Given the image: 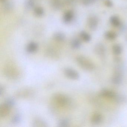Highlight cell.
Returning <instances> with one entry per match:
<instances>
[{
  "instance_id": "ac0fdd59",
  "label": "cell",
  "mask_w": 127,
  "mask_h": 127,
  "mask_svg": "<svg viewBox=\"0 0 127 127\" xmlns=\"http://www.w3.org/2000/svg\"><path fill=\"white\" fill-rule=\"evenodd\" d=\"M80 36L82 39L86 42H89L91 40V37L88 33L84 31H82L80 33Z\"/></svg>"
},
{
  "instance_id": "44dd1931",
  "label": "cell",
  "mask_w": 127,
  "mask_h": 127,
  "mask_svg": "<svg viewBox=\"0 0 127 127\" xmlns=\"http://www.w3.org/2000/svg\"><path fill=\"white\" fill-rule=\"evenodd\" d=\"M81 43L79 39L75 38L71 42V46L73 48L75 49H78L81 46Z\"/></svg>"
},
{
  "instance_id": "2e32d148",
  "label": "cell",
  "mask_w": 127,
  "mask_h": 127,
  "mask_svg": "<svg viewBox=\"0 0 127 127\" xmlns=\"http://www.w3.org/2000/svg\"><path fill=\"white\" fill-rule=\"evenodd\" d=\"M105 37L106 39L110 40H113L116 38L117 37L116 33L112 31H108L105 32Z\"/></svg>"
},
{
  "instance_id": "7402d4cb",
  "label": "cell",
  "mask_w": 127,
  "mask_h": 127,
  "mask_svg": "<svg viewBox=\"0 0 127 127\" xmlns=\"http://www.w3.org/2000/svg\"><path fill=\"white\" fill-rule=\"evenodd\" d=\"M54 37L55 40L58 41H63L65 39V36L64 34L60 32L55 34Z\"/></svg>"
},
{
  "instance_id": "277c9868",
  "label": "cell",
  "mask_w": 127,
  "mask_h": 127,
  "mask_svg": "<svg viewBox=\"0 0 127 127\" xmlns=\"http://www.w3.org/2000/svg\"><path fill=\"white\" fill-rule=\"evenodd\" d=\"M33 91L31 88H26L20 89L17 91L16 96L20 98H27L33 94Z\"/></svg>"
},
{
  "instance_id": "d6986e66",
  "label": "cell",
  "mask_w": 127,
  "mask_h": 127,
  "mask_svg": "<svg viewBox=\"0 0 127 127\" xmlns=\"http://www.w3.org/2000/svg\"><path fill=\"white\" fill-rule=\"evenodd\" d=\"M4 103L11 108L15 104V101L14 98L12 97H8L5 100Z\"/></svg>"
},
{
  "instance_id": "4fadbf2b",
  "label": "cell",
  "mask_w": 127,
  "mask_h": 127,
  "mask_svg": "<svg viewBox=\"0 0 127 127\" xmlns=\"http://www.w3.org/2000/svg\"><path fill=\"white\" fill-rule=\"evenodd\" d=\"M38 48L37 44L35 42H31L27 45V50L29 53H33L37 51Z\"/></svg>"
},
{
  "instance_id": "52a82bcc",
  "label": "cell",
  "mask_w": 127,
  "mask_h": 127,
  "mask_svg": "<svg viewBox=\"0 0 127 127\" xmlns=\"http://www.w3.org/2000/svg\"><path fill=\"white\" fill-rule=\"evenodd\" d=\"M11 108L5 103L1 104L0 106V116L5 117L9 114Z\"/></svg>"
},
{
  "instance_id": "5b68a950",
  "label": "cell",
  "mask_w": 127,
  "mask_h": 127,
  "mask_svg": "<svg viewBox=\"0 0 127 127\" xmlns=\"http://www.w3.org/2000/svg\"><path fill=\"white\" fill-rule=\"evenodd\" d=\"M64 74L67 78L73 79L77 80L79 79V73L74 69L70 68H65L64 70Z\"/></svg>"
},
{
  "instance_id": "d4e9b609",
  "label": "cell",
  "mask_w": 127,
  "mask_h": 127,
  "mask_svg": "<svg viewBox=\"0 0 127 127\" xmlns=\"http://www.w3.org/2000/svg\"><path fill=\"white\" fill-rule=\"evenodd\" d=\"M52 4L54 8L56 9H58L62 7V3L60 0H53Z\"/></svg>"
},
{
  "instance_id": "603a6c76",
  "label": "cell",
  "mask_w": 127,
  "mask_h": 127,
  "mask_svg": "<svg viewBox=\"0 0 127 127\" xmlns=\"http://www.w3.org/2000/svg\"><path fill=\"white\" fill-rule=\"evenodd\" d=\"M35 14L38 17H41L43 15L44 11L41 7H37L34 10Z\"/></svg>"
},
{
  "instance_id": "6da1fadb",
  "label": "cell",
  "mask_w": 127,
  "mask_h": 127,
  "mask_svg": "<svg viewBox=\"0 0 127 127\" xmlns=\"http://www.w3.org/2000/svg\"><path fill=\"white\" fill-rule=\"evenodd\" d=\"M52 98L54 102L61 107L69 109L73 107V100L66 94L61 93H56L53 95Z\"/></svg>"
},
{
  "instance_id": "8992f818",
  "label": "cell",
  "mask_w": 127,
  "mask_h": 127,
  "mask_svg": "<svg viewBox=\"0 0 127 127\" xmlns=\"http://www.w3.org/2000/svg\"><path fill=\"white\" fill-rule=\"evenodd\" d=\"M98 20L96 17L94 16H91L88 19V27L91 30H95L98 26Z\"/></svg>"
},
{
  "instance_id": "7c38bea8",
  "label": "cell",
  "mask_w": 127,
  "mask_h": 127,
  "mask_svg": "<svg viewBox=\"0 0 127 127\" xmlns=\"http://www.w3.org/2000/svg\"><path fill=\"white\" fill-rule=\"evenodd\" d=\"M73 13L72 11H67L64 15V21L65 23H69L72 21L73 18Z\"/></svg>"
},
{
  "instance_id": "8fae6325",
  "label": "cell",
  "mask_w": 127,
  "mask_h": 127,
  "mask_svg": "<svg viewBox=\"0 0 127 127\" xmlns=\"http://www.w3.org/2000/svg\"><path fill=\"white\" fill-rule=\"evenodd\" d=\"M102 116L101 114L99 113L94 114L91 117V121L94 124H98L102 121Z\"/></svg>"
},
{
  "instance_id": "4316f807",
  "label": "cell",
  "mask_w": 127,
  "mask_h": 127,
  "mask_svg": "<svg viewBox=\"0 0 127 127\" xmlns=\"http://www.w3.org/2000/svg\"><path fill=\"white\" fill-rule=\"evenodd\" d=\"M26 6L29 9H31L34 6V2L32 0H29L26 3Z\"/></svg>"
},
{
  "instance_id": "e0dca14e",
  "label": "cell",
  "mask_w": 127,
  "mask_h": 127,
  "mask_svg": "<svg viewBox=\"0 0 127 127\" xmlns=\"http://www.w3.org/2000/svg\"><path fill=\"white\" fill-rule=\"evenodd\" d=\"M112 49L114 54L116 55H120L122 53V47L118 44H114L113 46Z\"/></svg>"
},
{
  "instance_id": "cb8c5ba5",
  "label": "cell",
  "mask_w": 127,
  "mask_h": 127,
  "mask_svg": "<svg viewBox=\"0 0 127 127\" xmlns=\"http://www.w3.org/2000/svg\"><path fill=\"white\" fill-rule=\"evenodd\" d=\"M21 120V117L18 114H16L13 117L11 120V122L13 124L19 123Z\"/></svg>"
},
{
  "instance_id": "484cf974",
  "label": "cell",
  "mask_w": 127,
  "mask_h": 127,
  "mask_svg": "<svg viewBox=\"0 0 127 127\" xmlns=\"http://www.w3.org/2000/svg\"><path fill=\"white\" fill-rule=\"evenodd\" d=\"M96 0H82V3L84 5L88 6L95 2Z\"/></svg>"
},
{
  "instance_id": "9a60e30c",
  "label": "cell",
  "mask_w": 127,
  "mask_h": 127,
  "mask_svg": "<svg viewBox=\"0 0 127 127\" xmlns=\"http://www.w3.org/2000/svg\"><path fill=\"white\" fill-rule=\"evenodd\" d=\"M110 22L113 26L116 27H118L120 25V20L117 16H112L110 18Z\"/></svg>"
},
{
  "instance_id": "ba28073f",
  "label": "cell",
  "mask_w": 127,
  "mask_h": 127,
  "mask_svg": "<svg viewBox=\"0 0 127 127\" xmlns=\"http://www.w3.org/2000/svg\"><path fill=\"white\" fill-rule=\"evenodd\" d=\"M99 95L102 97L110 99H114L116 95V94L113 91L107 89L102 90Z\"/></svg>"
},
{
  "instance_id": "83f0119b",
  "label": "cell",
  "mask_w": 127,
  "mask_h": 127,
  "mask_svg": "<svg viewBox=\"0 0 127 127\" xmlns=\"http://www.w3.org/2000/svg\"><path fill=\"white\" fill-rule=\"evenodd\" d=\"M105 5L108 7H111L113 6V3L110 0H105L104 2Z\"/></svg>"
},
{
  "instance_id": "5bb4252c",
  "label": "cell",
  "mask_w": 127,
  "mask_h": 127,
  "mask_svg": "<svg viewBox=\"0 0 127 127\" xmlns=\"http://www.w3.org/2000/svg\"><path fill=\"white\" fill-rule=\"evenodd\" d=\"M33 126L34 127H45L47 124L43 120L40 119H35L33 122Z\"/></svg>"
},
{
  "instance_id": "f1b7e54d",
  "label": "cell",
  "mask_w": 127,
  "mask_h": 127,
  "mask_svg": "<svg viewBox=\"0 0 127 127\" xmlns=\"http://www.w3.org/2000/svg\"><path fill=\"white\" fill-rule=\"evenodd\" d=\"M4 91H5V89H4V87L2 86H0V96H1L5 92Z\"/></svg>"
},
{
  "instance_id": "30bf717a",
  "label": "cell",
  "mask_w": 127,
  "mask_h": 127,
  "mask_svg": "<svg viewBox=\"0 0 127 127\" xmlns=\"http://www.w3.org/2000/svg\"><path fill=\"white\" fill-rule=\"evenodd\" d=\"M95 51L98 55L103 56L105 54V48L102 43H98L95 47Z\"/></svg>"
},
{
  "instance_id": "ffe728a7",
  "label": "cell",
  "mask_w": 127,
  "mask_h": 127,
  "mask_svg": "<svg viewBox=\"0 0 127 127\" xmlns=\"http://www.w3.org/2000/svg\"><path fill=\"white\" fill-rule=\"evenodd\" d=\"M69 120L67 119H64L59 121L58 125V126L61 127H68L69 125Z\"/></svg>"
},
{
  "instance_id": "3957f363",
  "label": "cell",
  "mask_w": 127,
  "mask_h": 127,
  "mask_svg": "<svg viewBox=\"0 0 127 127\" xmlns=\"http://www.w3.org/2000/svg\"><path fill=\"white\" fill-rule=\"evenodd\" d=\"M78 64L85 70L92 71L94 69L95 65L90 60L83 56H79L76 58Z\"/></svg>"
},
{
  "instance_id": "9c48e42d",
  "label": "cell",
  "mask_w": 127,
  "mask_h": 127,
  "mask_svg": "<svg viewBox=\"0 0 127 127\" xmlns=\"http://www.w3.org/2000/svg\"><path fill=\"white\" fill-rule=\"evenodd\" d=\"M123 81L122 73L119 71H117L112 78V83L116 85H120Z\"/></svg>"
},
{
  "instance_id": "7a4b0ae2",
  "label": "cell",
  "mask_w": 127,
  "mask_h": 127,
  "mask_svg": "<svg viewBox=\"0 0 127 127\" xmlns=\"http://www.w3.org/2000/svg\"><path fill=\"white\" fill-rule=\"evenodd\" d=\"M4 73L6 77L11 79H17L20 75L19 69L12 62H9L6 65Z\"/></svg>"
},
{
  "instance_id": "f546056e",
  "label": "cell",
  "mask_w": 127,
  "mask_h": 127,
  "mask_svg": "<svg viewBox=\"0 0 127 127\" xmlns=\"http://www.w3.org/2000/svg\"><path fill=\"white\" fill-rule=\"evenodd\" d=\"M0 1H1V2H4L5 1H6V0H0Z\"/></svg>"
}]
</instances>
